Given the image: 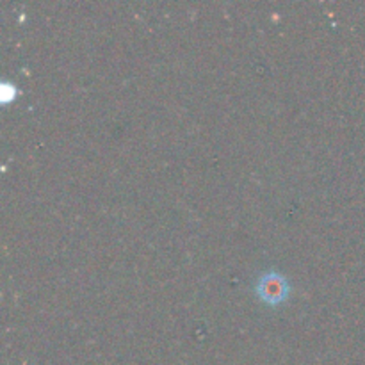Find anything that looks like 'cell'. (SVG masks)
Returning a JSON list of instances; mask_svg holds the SVG:
<instances>
[{"label":"cell","mask_w":365,"mask_h":365,"mask_svg":"<svg viewBox=\"0 0 365 365\" xmlns=\"http://www.w3.org/2000/svg\"><path fill=\"white\" fill-rule=\"evenodd\" d=\"M255 292L266 305L277 307L284 303L291 294V285L289 280L278 271H264L259 277L255 285Z\"/></svg>","instance_id":"cell-1"},{"label":"cell","mask_w":365,"mask_h":365,"mask_svg":"<svg viewBox=\"0 0 365 365\" xmlns=\"http://www.w3.org/2000/svg\"><path fill=\"white\" fill-rule=\"evenodd\" d=\"M16 95H18V89L14 88V86L4 82V84H2V100H4V103L9 102V100H13Z\"/></svg>","instance_id":"cell-2"}]
</instances>
